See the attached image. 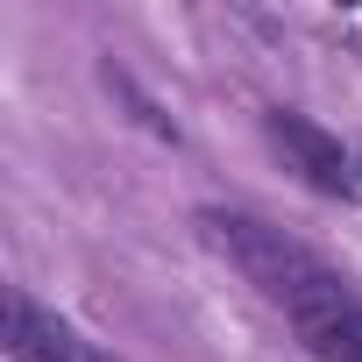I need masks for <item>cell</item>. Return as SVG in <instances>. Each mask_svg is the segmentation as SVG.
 I'll list each match as a JSON object with an SVG mask.
<instances>
[{"mask_svg": "<svg viewBox=\"0 0 362 362\" xmlns=\"http://www.w3.org/2000/svg\"><path fill=\"white\" fill-rule=\"evenodd\" d=\"M199 228H206V242L242 270V284H256L270 305H284L291 313V327H305L313 313H327V305H341V298H355L305 242H291L284 228H263V221H249V214H199Z\"/></svg>", "mask_w": 362, "mask_h": 362, "instance_id": "cell-1", "label": "cell"}, {"mask_svg": "<svg viewBox=\"0 0 362 362\" xmlns=\"http://www.w3.org/2000/svg\"><path fill=\"white\" fill-rule=\"evenodd\" d=\"M263 135H270V149L284 156V170H298V185H313L320 199H355L362 156H348L341 135H327L320 121H305V114H291V107H270V114H263Z\"/></svg>", "mask_w": 362, "mask_h": 362, "instance_id": "cell-2", "label": "cell"}, {"mask_svg": "<svg viewBox=\"0 0 362 362\" xmlns=\"http://www.w3.org/2000/svg\"><path fill=\"white\" fill-rule=\"evenodd\" d=\"M8 362H107L93 341H78L57 313H43L29 291H8V327H0Z\"/></svg>", "mask_w": 362, "mask_h": 362, "instance_id": "cell-3", "label": "cell"}, {"mask_svg": "<svg viewBox=\"0 0 362 362\" xmlns=\"http://www.w3.org/2000/svg\"><path fill=\"white\" fill-rule=\"evenodd\" d=\"M298 341L320 355V362H362V298H341L327 313H313L298 327Z\"/></svg>", "mask_w": 362, "mask_h": 362, "instance_id": "cell-4", "label": "cell"}]
</instances>
